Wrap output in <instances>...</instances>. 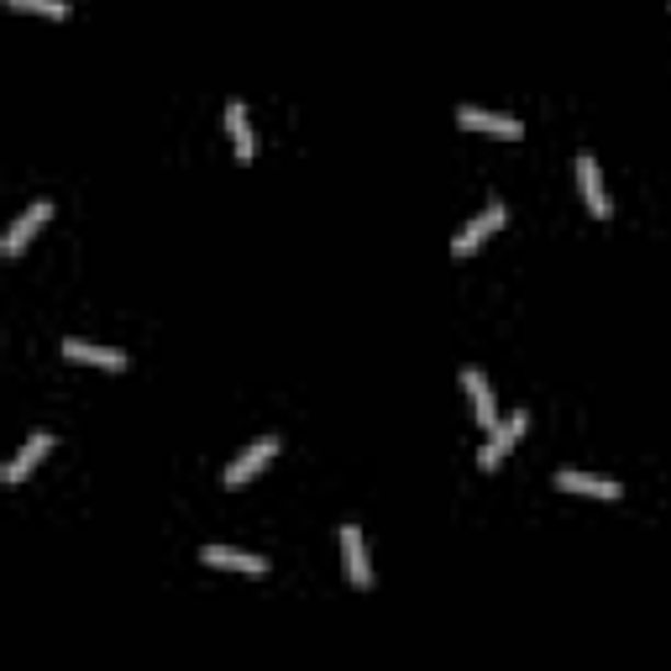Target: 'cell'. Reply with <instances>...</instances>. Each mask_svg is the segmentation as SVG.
I'll return each mask as SVG.
<instances>
[{
    "label": "cell",
    "mask_w": 671,
    "mask_h": 671,
    "mask_svg": "<svg viewBox=\"0 0 671 671\" xmlns=\"http://www.w3.org/2000/svg\"><path fill=\"white\" fill-rule=\"evenodd\" d=\"M503 220H509V211H503V200H488V205H482L478 216H473V220H467V226H462V231L452 237V258H473V252H478L482 241H488L493 231H499Z\"/></svg>",
    "instance_id": "cell-1"
},
{
    "label": "cell",
    "mask_w": 671,
    "mask_h": 671,
    "mask_svg": "<svg viewBox=\"0 0 671 671\" xmlns=\"http://www.w3.org/2000/svg\"><path fill=\"white\" fill-rule=\"evenodd\" d=\"M48 220H53V200H32V205H26L22 216H16L11 226H5V237H0V252H5V258H22V252H26V241L37 237V231H43Z\"/></svg>",
    "instance_id": "cell-2"
},
{
    "label": "cell",
    "mask_w": 671,
    "mask_h": 671,
    "mask_svg": "<svg viewBox=\"0 0 671 671\" xmlns=\"http://www.w3.org/2000/svg\"><path fill=\"white\" fill-rule=\"evenodd\" d=\"M525 425H530V414H525V409H514L509 420H499V425L488 431V446H482V456H478V467H482V473H493V467H499L503 456L514 452V441L525 435Z\"/></svg>",
    "instance_id": "cell-3"
},
{
    "label": "cell",
    "mask_w": 671,
    "mask_h": 671,
    "mask_svg": "<svg viewBox=\"0 0 671 671\" xmlns=\"http://www.w3.org/2000/svg\"><path fill=\"white\" fill-rule=\"evenodd\" d=\"M273 456H278V435H258V441H252V446H247V452L226 467V488H247V482L258 478Z\"/></svg>",
    "instance_id": "cell-4"
},
{
    "label": "cell",
    "mask_w": 671,
    "mask_h": 671,
    "mask_svg": "<svg viewBox=\"0 0 671 671\" xmlns=\"http://www.w3.org/2000/svg\"><path fill=\"white\" fill-rule=\"evenodd\" d=\"M341 561H346V582L367 593L373 588V561H367V541L357 525H341Z\"/></svg>",
    "instance_id": "cell-5"
},
{
    "label": "cell",
    "mask_w": 671,
    "mask_h": 671,
    "mask_svg": "<svg viewBox=\"0 0 671 671\" xmlns=\"http://www.w3.org/2000/svg\"><path fill=\"white\" fill-rule=\"evenodd\" d=\"M577 190H582V200H588V216L609 220L614 211H609V190H603V173H599V158L593 152H577Z\"/></svg>",
    "instance_id": "cell-6"
},
{
    "label": "cell",
    "mask_w": 671,
    "mask_h": 671,
    "mask_svg": "<svg viewBox=\"0 0 671 671\" xmlns=\"http://www.w3.org/2000/svg\"><path fill=\"white\" fill-rule=\"evenodd\" d=\"M456 126H473V132H488V137H503V143H520L525 137V126L514 116H493L482 105H456Z\"/></svg>",
    "instance_id": "cell-7"
},
{
    "label": "cell",
    "mask_w": 671,
    "mask_h": 671,
    "mask_svg": "<svg viewBox=\"0 0 671 671\" xmlns=\"http://www.w3.org/2000/svg\"><path fill=\"white\" fill-rule=\"evenodd\" d=\"M205 567H220V572H241V577H268V556H247V551H231V546H205L200 551Z\"/></svg>",
    "instance_id": "cell-8"
},
{
    "label": "cell",
    "mask_w": 671,
    "mask_h": 671,
    "mask_svg": "<svg viewBox=\"0 0 671 671\" xmlns=\"http://www.w3.org/2000/svg\"><path fill=\"white\" fill-rule=\"evenodd\" d=\"M53 452V435L48 431H37L32 435V441H26L22 452L11 456V462H5V473H0V482H22V478H32V473H37V467H43V456Z\"/></svg>",
    "instance_id": "cell-9"
},
{
    "label": "cell",
    "mask_w": 671,
    "mask_h": 671,
    "mask_svg": "<svg viewBox=\"0 0 671 671\" xmlns=\"http://www.w3.org/2000/svg\"><path fill=\"white\" fill-rule=\"evenodd\" d=\"M462 388H467V399H473V409H478V420L493 431V425H499V405H493L488 373H482V367H462Z\"/></svg>",
    "instance_id": "cell-10"
},
{
    "label": "cell",
    "mask_w": 671,
    "mask_h": 671,
    "mask_svg": "<svg viewBox=\"0 0 671 671\" xmlns=\"http://www.w3.org/2000/svg\"><path fill=\"white\" fill-rule=\"evenodd\" d=\"M556 488H561V493H588V499H619L624 488L614 478H593V473H561V478H556Z\"/></svg>",
    "instance_id": "cell-11"
},
{
    "label": "cell",
    "mask_w": 671,
    "mask_h": 671,
    "mask_svg": "<svg viewBox=\"0 0 671 671\" xmlns=\"http://www.w3.org/2000/svg\"><path fill=\"white\" fill-rule=\"evenodd\" d=\"M64 357L90 362V367H126V352H116V346H95V341H79V336L64 341Z\"/></svg>",
    "instance_id": "cell-12"
},
{
    "label": "cell",
    "mask_w": 671,
    "mask_h": 671,
    "mask_svg": "<svg viewBox=\"0 0 671 671\" xmlns=\"http://www.w3.org/2000/svg\"><path fill=\"white\" fill-rule=\"evenodd\" d=\"M226 132H231V143H237V158H258V132H252V116H247L241 100L226 105Z\"/></svg>",
    "instance_id": "cell-13"
},
{
    "label": "cell",
    "mask_w": 671,
    "mask_h": 671,
    "mask_svg": "<svg viewBox=\"0 0 671 671\" xmlns=\"http://www.w3.org/2000/svg\"><path fill=\"white\" fill-rule=\"evenodd\" d=\"M5 5H16V11H43V16H53V22L69 16V0H5Z\"/></svg>",
    "instance_id": "cell-14"
}]
</instances>
